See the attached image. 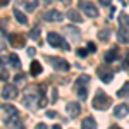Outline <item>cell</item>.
I'll list each match as a JSON object with an SVG mask.
<instances>
[{"mask_svg": "<svg viewBox=\"0 0 129 129\" xmlns=\"http://www.w3.org/2000/svg\"><path fill=\"white\" fill-rule=\"evenodd\" d=\"M117 53H119V50L115 48V47H114V48H110L109 52L105 53V62H114V60L117 59Z\"/></svg>", "mask_w": 129, "mask_h": 129, "instance_id": "14", "label": "cell"}, {"mask_svg": "<svg viewBox=\"0 0 129 129\" xmlns=\"http://www.w3.org/2000/svg\"><path fill=\"white\" fill-rule=\"evenodd\" d=\"M86 53H88V48H81V50H78V55H83V57H84Z\"/></svg>", "mask_w": 129, "mask_h": 129, "instance_id": "29", "label": "cell"}, {"mask_svg": "<svg viewBox=\"0 0 129 129\" xmlns=\"http://www.w3.org/2000/svg\"><path fill=\"white\" fill-rule=\"evenodd\" d=\"M36 5H38L36 0H28V2H26V9H28V10H35V9H36Z\"/></svg>", "mask_w": 129, "mask_h": 129, "instance_id": "24", "label": "cell"}, {"mask_svg": "<svg viewBox=\"0 0 129 129\" xmlns=\"http://www.w3.org/2000/svg\"><path fill=\"white\" fill-rule=\"evenodd\" d=\"M2 109L5 110V112H10V115H12V114H17V109H16V107H12V105H4Z\"/></svg>", "mask_w": 129, "mask_h": 129, "instance_id": "26", "label": "cell"}, {"mask_svg": "<svg viewBox=\"0 0 129 129\" xmlns=\"http://www.w3.org/2000/svg\"><path fill=\"white\" fill-rule=\"evenodd\" d=\"M9 41L10 45H14V47H24V36H21V35H10L9 36Z\"/></svg>", "mask_w": 129, "mask_h": 129, "instance_id": "10", "label": "cell"}, {"mask_svg": "<svg viewBox=\"0 0 129 129\" xmlns=\"http://www.w3.org/2000/svg\"><path fill=\"white\" fill-rule=\"evenodd\" d=\"M81 127H83V129L96 127V122H95V119H93V117H86V119H83V122H81Z\"/></svg>", "mask_w": 129, "mask_h": 129, "instance_id": "15", "label": "cell"}, {"mask_svg": "<svg viewBox=\"0 0 129 129\" xmlns=\"http://www.w3.org/2000/svg\"><path fill=\"white\" fill-rule=\"evenodd\" d=\"M7 4H9V0H0V9H2V7H5Z\"/></svg>", "mask_w": 129, "mask_h": 129, "instance_id": "32", "label": "cell"}, {"mask_svg": "<svg viewBox=\"0 0 129 129\" xmlns=\"http://www.w3.org/2000/svg\"><path fill=\"white\" fill-rule=\"evenodd\" d=\"M100 4L107 7V5H110V4H112V0H100Z\"/></svg>", "mask_w": 129, "mask_h": 129, "instance_id": "31", "label": "cell"}, {"mask_svg": "<svg viewBox=\"0 0 129 129\" xmlns=\"http://www.w3.org/2000/svg\"><path fill=\"white\" fill-rule=\"evenodd\" d=\"M2 96L5 100H14L16 98V96H17V88H16V84H7V86H4Z\"/></svg>", "mask_w": 129, "mask_h": 129, "instance_id": "5", "label": "cell"}, {"mask_svg": "<svg viewBox=\"0 0 129 129\" xmlns=\"http://www.w3.org/2000/svg\"><path fill=\"white\" fill-rule=\"evenodd\" d=\"M91 105H93V109H96V110H107L112 105V98L109 95H105L103 91H98L95 95V98L91 100Z\"/></svg>", "mask_w": 129, "mask_h": 129, "instance_id": "1", "label": "cell"}, {"mask_svg": "<svg viewBox=\"0 0 129 129\" xmlns=\"http://www.w3.org/2000/svg\"><path fill=\"white\" fill-rule=\"evenodd\" d=\"M40 33H41V29L36 26V28H33V29H31V35H29V36L33 38V40H38V38H40Z\"/></svg>", "mask_w": 129, "mask_h": 129, "instance_id": "23", "label": "cell"}, {"mask_svg": "<svg viewBox=\"0 0 129 129\" xmlns=\"http://www.w3.org/2000/svg\"><path fill=\"white\" fill-rule=\"evenodd\" d=\"M129 66V53H126V60H124V67Z\"/></svg>", "mask_w": 129, "mask_h": 129, "instance_id": "33", "label": "cell"}, {"mask_svg": "<svg viewBox=\"0 0 129 129\" xmlns=\"http://www.w3.org/2000/svg\"><path fill=\"white\" fill-rule=\"evenodd\" d=\"M129 112V107L126 105V103H120V105H117L115 109H114V115L117 117V119H122V117H126Z\"/></svg>", "mask_w": 129, "mask_h": 129, "instance_id": "9", "label": "cell"}, {"mask_svg": "<svg viewBox=\"0 0 129 129\" xmlns=\"http://www.w3.org/2000/svg\"><path fill=\"white\" fill-rule=\"evenodd\" d=\"M29 71H31V74H33V76H38V74L43 72V67H41V64L38 62V60H33V62H31Z\"/></svg>", "mask_w": 129, "mask_h": 129, "instance_id": "13", "label": "cell"}, {"mask_svg": "<svg viewBox=\"0 0 129 129\" xmlns=\"http://www.w3.org/2000/svg\"><path fill=\"white\" fill-rule=\"evenodd\" d=\"M119 22H120L122 28L129 29V14H120L119 16Z\"/></svg>", "mask_w": 129, "mask_h": 129, "instance_id": "17", "label": "cell"}, {"mask_svg": "<svg viewBox=\"0 0 129 129\" xmlns=\"http://www.w3.org/2000/svg\"><path fill=\"white\" fill-rule=\"evenodd\" d=\"M89 81V78L88 76H81L79 79H78V95H79V98H86V95H88V91H86V86H84V83H88Z\"/></svg>", "mask_w": 129, "mask_h": 129, "instance_id": "7", "label": "cell"}, {"mask_svg": "<svg viewBox=\"0 0 129 129\" xmlns=\"http://www.w3.org/2000/svg\"><path fill=\"white\" fill-rule=\"evenodd\" d=\"M117 95H119L120 98H124V96H129V83H126V84H124V88H120L119 91H117Z\"/></svg>", "mask_w": 129, "mask_h": 129, "instance_id": "21", "label": "cell"}, {"mask_svg": "<svg viewBox=\"0 0 129 129\" xmlns=\"http://www.w3.org/2000/svg\"><path fill=\"white\" fill-rule=\"evenodd\" d=\"M48 62L53 66V69L55 71H62V72H66V71H69V62L66 59H60V57H48Z\"/></svg>", "mask_w": 129, "mask_h": 129, "instance_id": "3", "label": "cell"}, {"mask_svg": "<svg viewBox=\"0 0 129 129\" xmlns=\"http://www.w3.org/2000/svg\"><path fill=\"white\" fill-rule=\"evenodd\" d=\"M9 64H12V67H16V69H19V67H21L19 57H17L16 53H12V55H9Z\"/></svg>", "mask_w": 129, "mask_h": 129, "instance_id": "19", "label": "cell"}, {"mask_svg": "<svg viewBox=\"0 0 129 129\" xmlns=\"http://www.w3.org/2000/svg\"><path fill=\"white\" fill-rule=\"evenodd\" d=\"M88 52H96V47L93 43H88Z\"/></svg>", "mask_w": 129, "mask_h": 129, "instance_id": "30", "label": "cell"}, {"mask_svg": "<svg viewBox=\"0 0 129 129\" xmlns=\"http://www.w3.org/2000/svg\"><path fill=\"white\" fill-rule=\"evenodd\" d=\"M36 127H40V129H45V127H47V126H45V124H43V122H40V124H38V126H36Z\"/></svg>", "mask_w": 129, "mask_h": 129, "instance_id": "34", "label": "cell"}, {"mask_svg": "<svg viewBox=\"0 0 129 129\" xmlns=\"http://www.w3.org/2000/svg\"><path fill=\"white\" fill-rule=\"evenodd\" d=\"M28 53L29 55H35V48H28Z\"/></svg>", "mask_w": 129, "mask_h": 129, "instance_id": "35", "label": "cell"}, {"mask_svg": "<svg viewBox=\"0 0 129 129\" xmlns=\"http://www.w3.org/2000/svg\"><path fill=\"white\" fill-rule=\"evenodd\" d=\"M5 48V41H4V38H2V33H0V52Z\"/></svg>", "mask_w": 129, "mask_h": 129, "instance_id": "28", "label": "cell"}, {"mask_svg": "<svg viewBox=\"0 0 129 129\" xmlns=\"http://www.w3.org/2000/svg\"><path fill=\"white\" fill-rule=\"evenodd\" d=\"M47 117H50V119H55V117H57V112L50 110V112H47Z\"/></svg>", "mask_w": 129, "mask_h": 129, "instance_id": "27", "label": "cell"}, {"mask_svg": "<svg viewBox=\"0 0 129 129\" xmlns=\"http://www.w3.org/2000/svg\"><path fill=\"white\" fill-rule=\"evenodd\" d=\"M5 124L10 126V127H21V126H22V122H21V119H19V114H12V115H10V119H7Z\"/></svg>", "mask_w": 129, "mask_h": 129, "instance_id": "12", "label": "cell"}, {"mask_svg": "<svg viewBox=\"0 0 129 129\" xmlns=\"http://www.w3.org/2000/svg\"><path fill=\"white\" fill-rule=\"evenodd\" d=\"M98 38H100V40H103V41H107V40L110 38L109 29H102V31H98Z\"/></svg>", "mask_w": 129, "mask_h": 129, "instance_id": "22", "label": "cell"}, {"mask_svg": "<svg viewBox=\"0 0 129 129\" xmlns=\"http://www.w3.org/2000/svg\"><path fill=\"white\" fill-rule=\"evenodd\" d=\"M47 40L52 47H55V48H62V50H71V47L67 45V41L64 40L62 36H60L59 33H55V31H50L48 36H47Z\"/></svg>", "mask_w": 129, "mask_h": 129, "instance_id": "2", "label": "cell"}, {"mask_svg": "<svg viewBox=\"0 0 129 129\" xmlns=\"http://www.w3.org/2000/svg\"><path fill=\"white\" fill-rule=\"evenodd\" d=\"M66 110H67V114H69L71 117H78L81 112V105L78 102H69L67 105H66Z\"/></svg>", "mask_w": 129, "mask_h": 129, "instance_id": "8", "label": "cell"}, {"mask_svg": "<svg viewBox=\"0 0 129 129\" xmlns=\"http://www.w3.org/2000/svg\"><path fill=\"white\" fill-rule=\"evenodd\" d=\"M120 2H124V0H120Z\"/></svg>", "mask_w": 129, "mask_h": 129, "instance_id": "36", "label": "cell"}, {"mask_svg": "<svg viewBox=\"0 0 129 129\" xmlns=\"http://www.w3.org/2000/svg\"><path fill=\"white\" fill-rule=\"evenodd\" d=\"M117 38H119L120 43H129V35L124 29H119V31H117Z\"/></svg>", "mask_w": 129, "mask_h": 129, "instance_id": "18", "label": "cell"}, {"mask_svg": "<svg viewBox=\"0 0 129 129\" xmlns=\"http://www.w3.org/2000/svg\"><path fill=\"white\" fill-rule=\"evenodd\" d=\"M43 19L45 21H53V22H59V21L64 19V14L59 12V10H47L45 14H43Z\"/></svg>", "mask_w": 129, "mask_h": 129, "instance_id": "6", "label": "cell"}, {"mask_svg": "<svg viewBox=\"0 0 129 129\" xmlns=\"http://www.w3.org/2000/svg\"><path fill=\"white\" fill-rule=\"evenodd\" d=\"M33 100H35V96H31V95H26V96H24V100H22V103H24L26 107H31V105H33Z\"/></svg>", "mask_w": 129, "mask_h": 129, "instance_id": "25", "label": "cell"}, {"mask_svg": "<svg viewBox=\"0 0 129 129\" xmlns=\"http://www.w3.org/2000/svg\"><path fill=\"white\" fill-rule=\"evenodd\" d=\"M67 17H69L71 21H74V22H79V21H81L79 12H78V10H74V9H71L69 12H67Z\"/></svg>", "mask_w": 129, "mask_h": 129, "instance_id": "20", "label": "cell"}, {"mask_svg": "<svg viewBox=\"0 0 129 129\" xmlns=\"http://www.w3.org/2000/svg\"><path fill=\"white\" fill-rule=\"evenodd\" d=\"M81 9L84 10V14L88 16V17H98V9L91 4V2H81Z\"/></svg>", "mask_w": 129, "mask_h": 129, "instance_id": "4", "label": "cell"}, {"mask_svg": "<svg viewBox=\"0 0 129 129\" xmlns=\"http://www.w3.org/2000/svg\"><path fill=\"white\" fill-rule=\"evenodd\" d=\"M98 76H100V79L103 81V83H110L112 78H114V74H112L110 71H105L103 67H98Z\"/></svg>", "mask_w": 129, "mask_h": 129, "instance_id": "11", "label": "cell"}, {"mask_svg": "<svg viewBox=\"0 0 129 129\" xmlns=\"http://www.w3.org/2000/svg\"><path fill=\"white\" fill-rule=\"evenodd\" d=\"M14 17H16L17 22H21V24H28V17H26L19 9H14Z\"/></svg>", "mask_w": 129, "mask_h": 129, "instance_id": "16", "label": "cell"}]
</instances>
